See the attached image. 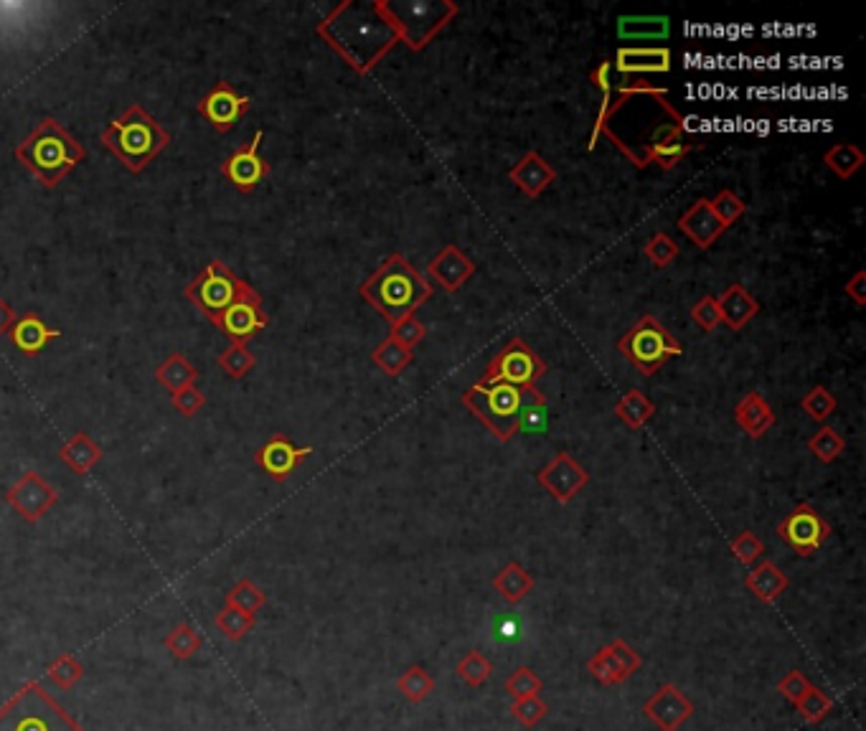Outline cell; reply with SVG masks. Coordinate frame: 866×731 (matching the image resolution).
<instances>
[{"instance_id":"obj_1","label":"cell","mask_w":866,"mask_h":731,"mask_svg":"<svg viewBox=\"0 0 866 731\" xmlns=\"http://www.w3.org/2000/svg\"><path fill=\"white\" fill-rule=\"evenodd\" d=\"M359 295L379 315L397 323V320L414 315V310L422 308L432 297V285L414 270L404 254H389L379 264V270L359 287Z\"/></svg>"},{"instance_id":"obj_2","label":"cell","mask_w":866,"mask_h":731,"mask_svg":"<svg viewBox=\"0 0 866 731\" xmlns=\"http://www.w3.org/2000/svg\"><path fill=\"white\" fill-rule=\"evenodd\" d=\"M87 158V150L54 117H44L28 138L16 145V160L26 165L46 188H56Z\"/></svg>"},{"instance_id":"obj_3","label":"cell","mask_w":866,"mask_h":731,"mask_svg":"<svg viewBox=\"0 0 866 731\" xmlns=\"http://www.w3.org/2000/svg\"><path fill=\"white\" fill-rule=\"evenodd\" d=\"M168 143H171V135L138 102H133L122 115H117L110 127L102 132V145L130 173L145 171V165L153 163L155 155Z\"/></svg>"},{"instance_id":"obj_4","label":"cell","mask_w":866,"mask_h":731,"mask_svg":"<svg viewBox=\"0 0 866 731\" xmlns=\"http://www.w3.org/2000/svg\"><path fill=\"white\" fill-rule=\"evenodd\" d=\"M0 731H84V726L39 681H28L0 706Z\"/></svg>"},{"instance_id":"obj_5","label":"cell","mask_w":866,"mask_h":731,"mask_svg":"<svg viewBox=\"0 0 866 731\" xmlns=\"http://www.w3.org/2000/svg\"><path fill=\"white\" fill-rule=\"evenodd\" d=\"M463 404L473 417L491 429L501 442H511L519 429L521 409L526 402V391L508 384H473L463 391Z\"/></svg>"},{"instance_id":"obj_6","label":"cell","mask_w":866,"mask_h":731,"mask_svg":"<svg viewBox=\"0 0 866 731\" xmlns=\"http://www.w3.org/2000/svg\"><path fill=\"white\" fill-rule=\"evenodd\" d=\"M252 292L254 287L247 280L234 275L229 264L214 259V262L206 264V270L191 285H186L183 295L214 323L221 313H227L237 300L252 295Z\"/></svg>"},{"instance_id":"obj_7","label":"cell","mask_w":866,"mask_h":731,"mask_svg":"<svg viewBox=\"0 0 866 731\" xmlns=\"http://www.w3.org/2000/svg\"><path fill=\"white\" fill-rule=\"evenodd\" d=\"M618 351L633 363L643 376H653L663 366V361L684 353L681 343L658 323L653 315H643L633 328L618 341Z\"/></svg>"},{"instance_id":"obj_8","label":"cell","mask_w":866,"mask_h":731,"mask_svg":"<svg viewBox=\"0 0 866 731\" xmlns=\"http://www.w3.org/2000/svg\"><path fill=\"white\" fill-rule=\"evenodd\" d=\"M547 369V361L536 356L529 343L521 341V338H513L488 363V371L480 379V384H508L521 391H529L536 389V381L547 374Z\"/></svg>"},{"instance_id":"obj_9","label":"cell","mask_w":866,"mask_h":731,"mask_svg":"<svg viewBox=\"0 0 866 731\" xmlns=\"http://www.w3.org/2000/svg\"><path fill=\"white\" fill-rule=\"evenodd\" d=\"M831 534L826 518L808 503L795 506L788 516L780 521L778 536L790 544V549L798 556H813L823 546V541Z\"/></svg>"},{"instance_id":"obj_10","label":"cell","mask_w":866,"mask_h":731,"mask_svg":"<svg viewBox=\"0 0 866 731\" xmlns=\"http://www.w3.org/2000/svg\"><path fill=\"white\" fill-rule=\"evenodd\" d=\"M6 501L11 503L13 511L28 523H39L51 508L59 503V493L54 485L36 470H26L16 483L8 488Z\"/></svg>"},{"instance_id":"obj_11","label":"cell","mask_w":866,"mask_h":731,"mask_svg":"<svg viewBox=\"0 0 866 731\" xmlns=\"http://www.w3.org/2000/svg\"><path fill=\"white\" fill-rule=\"evenodd\" d=\"M536 480H539L541 488L552 495L554 501L567 506V503H572L574 498L590 485V473H587L569 452H557V455L539 470Z\"/></svg>"},{"instance_id":"obj_12","label":"cell","mask_w":866,"mask_h":731,"mask_svg":"<svg viewBox=\"0 0 866 731\" xmlns=\"http://www.w3.org/2000/svg\"><path fill=\"white\" fill-rule=\"evenodd\" d=\"M640 666H643L640 655L623 638H615L613 643L600 648L587 660V671L602 686H618V683L628 681Z\"/></svg>"},{"instance_id":"obj_13","label":"cell","mask_w":866,"mask_h":731,"mask_svg":"<svg viewBox=\"0 0 866 731\" xmlns=\"http://www.w3.org/2000/svg\"><path fill=\"white\" fill-rule=\"evenodd\" d=\"M249 105H252V99L247 94H239L229 82H219L201 99L196 110L216 132H232L237 122L249 112Z\"/></svg>"},{"instance_id":"obj_14","label":"cell","mask_w":866,"mask_h":731,"mask_svg":"<svg viewBox=\"0 0 866 731\" xmlns=\"http://www.w3.org/2000/svg\"><path fill=\"white\" fill-rule=\"evenodd\" d=\"M262 138H265V132L257 130L247 145L234 150V153L224 160V165H221V176L227 178L229 183H234L237 191L252 193L254 188L270 176V165L260 158Z\"/></svg>"},{"instance_id":"obj_15","label":"cell","mask_w":866,"mask_h":731,"mask_svg":"<svg viewBox=\"0 0 866 731\" xmlns=\"http://www.w3.org/2000/svg\"><path fill=\"white\" fill-rule=\"evenodd\" d=\"M643 714L661 731H679L696 714V706L676 683H663L643 704Z\"/></svg>"},{"instance_id":"obj_16","label":"cell","mask_w":866,"mask_h":731,"mask_svg":"<svg viewBox=\"0 0 866 731\" xmlns=\"http://www.w3.org/2000/svg\"><path fill=\"white\" fill-rule=\"evenodd\" d=\"M214 325L221 333H227L232 341L247 343L249 338H254L270 325V315L262 308L260 292L254 290L252 295L237 300L227 313H221L219 318L214 320Z\"/></svg>"},{"instance_id":"obj_17","label":"cell","mask_w":866,"mask_h":731,"mask_svg":"<svg viewBox=\"0 0 866 731\" xmlns=\"http://www.w3.org/2000/svg\"><path fill=\"white\" fill-rule=\"evenodd\" d=\"M313 455V447H298L287 440L285 435H272L260 450L254 452V462L260 465L262 473L270 475L275 483H285L295 470L303 465V460Z\"/></svg>"},{"instance_id":"obj_18","label":"cell","mask_w":866,"mask_h":731,"mask_svg":"<svg viewBox=\"0 0 866 731\" xmlns=\"http://www.w3.org/2000/svg\"><path fill=\"white\" fill-rule=\"evenodd\" d=\"M427 272H430L432 280L440 282L445 292H458L475 275V264L455 244H447L437 257H432V262L427 264Z\"/></svg>"},{"instance_id":"obj_19","label":"cell","mask_w":866,"mask_h":731,"mask_svg":"<svg viewBox=\"0 0 866 731\" xmlns=\"http://www.w3.org/2000/svg\"><path fill=\"white\" fill-rule=\"evenodd\" d=\"M676 226H679L681 234H686V237H689L699 249H709L719 237H722L724 231H727L722 224H719L717 216H714L712 206H709V198H699V201H694V204L681 214L679 224Z\"/></svg>"},{"instance_id":"obj_20","label":"cell","mask_w":866,"mask_h":731,"mask_svg":"<svg viewBox=\"0 0 866 731\" xmlns=\"http://www.w3.org/2000/svg\"><path fill=\"white\" fill-rule=\"evenodd\" d=\"M508 178H511L513 186L519 188L524 196L539 198L541 193L557 181V171H554L552 165L541 158L536 150H529V153L508 171Z\"/></svg>"},{"instance_id":"obj_21","label":"cell","mask_w":866,"mask_h":731,"mask_svg":"<svg viewBox=\"0 0 866 731\" xmlns=\"http://www.w3.org/2000/svg\"><path fill=\"white\" fill-rule=\"evenodd\" d=\"M615 69L620 74H666L671 72V51L663 46H653V49H633V46H623L615 54Z\"/></svg>"},{"instance_id":"obj_22","label":"cell","mask_w":866,"mask_h":731,"mask_svg":"<svg viewBox=\"0 0 866 731\" xmlns=\"http://www.w3.org/2000/svg\"><path fill=\"white\" fill-rule=\"evenodd\" d=\"M61 338V333L51 325L44 323V318H39L36 313H26L23 318H18L11 328V341L23 356H39L51 341Z\"/></svg>"},{"instance_id":"obj_23","label":"cell","mask_w":866,"mask_h":731,"mask_svg":"<svg viewBox=\"0 0 866 731\" xmlns=\"http://www.w3.org/2000/svg\"><path fill=\"white\" fill-rule=\"evenodd\" d=\"M734 422L740 424L742 432L750 435L752 440H760L767 429L775 427V412L760 391H750V394L734 407Z\"/></svg>"},{"instance_id":"obj_24","label":"cell","mask_w":866,"mask_h":731,"mask_svg":"<svg viewBox=\"0 0 866 731\" xmlns=\"http://www.w3.org/2000/svg\"><path fill=\"white\" fill-rule=\"evenodd\" d=\"M745 584L757 600L765 602V605H773V602L780 600V594L790 587V579L775 561L765 559L747 572Z\"/></svg>"},{"instance_id":"obj_25","label":"cell","mask_w":866,"mask_h":731,"mask_svg":"<svg viewBox=\"0 0 866 731\" xmlns=\"http://www.w3.org/2000/svg\"><path fill=\"white\" fill-rule=\"evenodd\" d=\"M717 303L719 313H722V325H727L734 333H740L760 313V303L742 285H729L724 295L717 297Z\"/></svg>"},{"instance_id":"obj_26","label":"cell","mask_w":866,"mask_h":731,"mask_svg":"<svg viewBox=\"0 0 866 731\" xmlns=\"http://www.w3.org/2000/svg\"><path fill=\"white\" fill-rule=\"evenodd\" d=\"M59 460L74 475H87L102 460V447L87 432H77V435H72L64 442V447L59 450Z\"/></svg>"},{"instance_id":"obj_27","label":"cell","mask_w":866,"mask_h":731,"mask_svg":"<svg viewBox=\"0 0 866 731\" xmlns=\"http://www.w3.org/2000/svg\"><path fill=\"white\" fill-rule=\"evenodd\" d=\"M534 577L529 574V569L521 567L519 561H508L506 567L493 577V589L501 594L508 605H521V602L534 592Z\"/></svg>"},{"instance_id":"obj_28","label":"cell","mask_w":866,"mask_h":731,"mask_svg":"<svg viewBox=\"0 0 866 731\" xmlns=\"http://www.w3.org/2000/svg\"><path fill=\"white\" fill-rule=\"evenodd\" d=\"M196 379H199V369H196L194 363L188 361V358L178 351L171 353V356L155 369V381H158L168 394L183 389V386L196 384Z\"/></svg>"},{"instance_id":"obj_29","label":"cell","mask_w":866,"mask_h":731,"mask_svg":"<svg viewBox=\"0 0 866 731\" xmlns=\"http://www.w3.org/2000/svg\"><path fill=\"white\" fill-rule=\"evenodd\" d=\"M653 414H656V404H653L651 399L638 389H630L628 394L615 404V417H618L628 429L646 427L648 419H651Z\"/></svg>"},{"instance_id":"obj_30","label":"cell","mask_w":866,"mask_h":731,"mask_svg":"<svg viewBox=\"0 0 866 731\" xmlns=\"http://www.w3.org/2000/svg\"><path fill=\"white\" fill-rule=\"evenodd\" d=\"M671 21L666 16H625L618 21L620 39H666Z\"/></svg>"},{"instance_id":"obj_31","label":"cell","mask_w":866,"mask_h":731,"mask_svg":"<svg viewBox=\"0 0 866 731\" xmlns=\"http://www.w3.org/2000/svg\"><path fill=\"white\" fill-rule=\"evenodd\" d=\"M371 361H374V366H379L384 374L397 379L407 366H412L414 353L409 351V348H404L402 343H397L394 338L387 336L379 346L374 348V351H371Z\"/></svg>"},{"instance_id":"obj_32","label":"cell","mask_w":866,"mask_h":731,"mask_svg":"<svg viewBox=\"0 0 866 731\" xmlns=\"http://www.w3.org/2000/svg\"><path fill=\"white\" fill-rule=\"evenodd\" d=\"M549 427V409H547V396L541 394L539 389L526 391V402L521 409L519 417V429L516 432H524V435H544Z\"/></svg>"},{"instance_id":"obj_33","label":"cell","mask_w":866,"mask_h":731,"mask_svg":"<svg viewBox=\"0 0 866 731\" xmlns=\"http://www.w3.org/2000/svg\"><path fill=\"white\" fill-rule=\"evenodd\" d=\"M214 625L224 638L232 640V643H239V640H244L249 633H252L254 625H257V617L247 615V612L237 610V607L232 605H224L219 612H216Z\"/></svg>"},{"instance_id":"obj_34","label":"cell","mask_w":866,"mask_h":731,"mask_svg":"<svg viewBox=\"0 0 866 731\" xmlns=\"http://www.w3.org/2000/svg\"><path fill=\"white\" fill-rule=\"evenodd\" d=\"M163 645H166V650L176 660H191L201 648H204V638H201L199 630H196L194 625L181 622V625H176L171 633L166 635Z\"/></svg>"},{"instance_id":"obj_35","label":"cell","mask_w":866,"mask_h":731,"mask_svg":"<svg viewBox=\"0 0 866 731\" xmlns=\"http://www.w3.org/2000/svg\"><path fill=\"white\" fill-rule=\"evenodd\" d=\"M646 150L648 153L646 158H643V165H640V168H646L648 163H658L661 165V171H673V168H676V165L691 153V150H694V145L684 143L681 138H673V140H666V143L648 145Z\"/></svg>"},{"instance_id":"obj_36","label":"cell","mask_w":866,"mask_h":731,"mask_svg":"<svg viewBox=\"0 0 866 731\" xmlns=\"http://www.w3.org/2000/svg\"><path fill=\"white\" fill-rule=\"evenodd\" d=\"M397 688L404 693V699H409L412 704H422L432 696L435 691V678L427 673V668L422 666H409L402 676L397 678Z\"/></svg>"},{"instance_id":"obj_37","label":"cell","mask_w":866,"mask_h":731,"mask_svg":"<svg viewBox=\"0 0 866 731\" xmlns=\"http://www.w3.org/2000/svg\"><path fill=\"white\" fill-rule=\"evenodd\" d=\"M823 163H826L828 168L836 173V176L844 178L846 181V178L854 176L861 165H864V153H861L856 145L839 143V145H833V148L828 150L826 155H823Z\"/></svg>"},{"instance_id":"obj_38","label":"cell","mask_w":866,"mask_h":731,"mask_svg":"<svg viewBox=\"0 0 866 731\" xmlns=\"http://www.w3.org/2000/svg\"><path fill=\"white\" fill-rule=\"evenodd\" d=\"M227 605L237 607V610L247 612V615H260L262 607L267 605V594L262 592L257 584L252 582V579H239L237 584H234L232 589H229L227 594Z\"/></svg>"},{"instance_id":"obj_39","label":"cell","mask_w":866,"mask_h":731,"mask_svg":"<svg viewBox=\"0 0 866 731\" xmlns=\"http://www.w3.org/2000/svg\"><path fill=\"white\" fill-rule=\"evenodd\" d=\"M493 671H496L493 663L480 653V650H468V653L458 660V666H455V673H458L460 681H465L473 688L483 686V683L493 676Z\"/></svg>"},{"instance_id":"obj_40","label":"cell","mask_w":866,"mask_h":731,"mask_svg":"<svg viewBox=\"0 0 866 731\" xmlns=\"http://www.w3.org/2000/svg\"><path fill=\"white\" fill-rule=\"evenodd\" d=\"M46 676H49L51 683L64 688V691H72V688L82 681L84 663L79 660L77 653H64L46 668Z\"/></svg>"},{"instance_id":"obj_41","label":"cell","mask_w":866,"mask_h":731,"mask_svg":"<svg viewBox=\"0 0 866 731\" xmlns=\"http://www.w3.org/2000/svg\"><path fill=\"white\" fill-rule=\"evenodd\" d=\"M219 366L229 379H244V376L257 366V358L249 351L247 343L232 341V346H227V351H221Z\"/></svg>"},{"instance_id":"obj_42","label":"cell","mask_w":866,"mask_h":731,"mask_svg":"<svg viewBox=\"0 0 866 731\" xmlns=\"http://www.w3.org/2000/svg\"><path fill=\"white\" fill-rule=\"evenodd\" d=\"M808 450L828 465V462H833L846 450V440L833 427H821L816 435L808 440Z\"/></svg>"},{"instance_id":"obj_43","label":"cell","mask_w":866,"mask_h":731,"mask_svg":"<svg viewBox=\"0 0 866 731\" xmlns=\"http://www.w3.org/2000/svg\"><path fill=\"white\" fill-rule=\"evenodd\" d=\"M795 709H798V714L806 719V724H821V721L833 711V699L831 696H826L823 688L811 686Z\"/></svg>"},{"instance_id":"obj_44","label":"cell","mask_w":866,"mask_h":731,"mask_svg":"<svg viewBox=\"0 0 866 731\" xmlns=\"http://www.w3.org/2000/svg\"><path fill=\"white\" fill-rule=\"evenodd\" d=\"M503 688H506V693L511 696V699H529V696H541L544 683H541V678L536 676L529 666H521L506 678Z\"/></svg>"},{"instance_id":"obj_45","label":"cell","mask_w":866,"mask_h":731,"mask_svg":"<svg viewBox=\"0 0 866 731\" xmlns=\"http://www.w3.org/2000/svg\"><path fill=\"white\" fill-rule=\"evenodd\" d=\"M709 206H712L714 216H717L724 229H729L747 211V204L734 191H719L717 196L709 198Z\"/></svg>"},{"instance_id":"obj_46","label":"cell","mask_w":866,"mask_h":731,"mask_svg":"<svg viewBox=\"0 0 866 731\" xmlns=\"http://www.w3.org/2000/svg\"><path fill=\"white\" fill-rule=\"evenodd\" d=\"M800 407H803V412L806 414H811L816 422H823V419H828L833 412H836L839 404H836V396H833L826 386H813V389L803 396Z\"/></svg>"},{"instance_id":"obj_47","label":"cell","mask_w":866,"mask_h":731,"mask_svg":"<svg viewBox=\"0 0 866 731\" xmlns=\"http://www.w3.org/2000/svg\"><path fill=\"white\" fill-rule=\"evenodd\" d=\"M511 716L519 721L526 729H534L541 719H547L549 706L541 701V696H529V699H513L511 704Z\"/></svg>"},{"instance_id":"obj_48","label":"cell","mask_w":866,"mask_h":731,"mask_svg":"<svg viewBox=\"0 0 866 731\" xmlns=\"http://www.w3.org/2000/svg\"><path fill=\"white\" fill-rule=\"evenodd\" d=\"M729 551H732V556L740 561L742 567H752V564L762 556L765 546H762V541L757 539L755 531H742V534H737L732 541H729Z\"/></svg>"},{"instance_id":"obj_49","label":"cell","mask_w":866,"mask_h":731,"mask_svg":"<svg viewBox=\"0 0 866 731\" xmlns=\"http://www.w3.org/2000/svg\"><path fill=\"white\" fill-rule=\"evenodd\" d=\"M643 254L663 270V267H668L673 259L679 257V244L673 242L666 231H658V234H653V237L648 239V244L643 247Z\"/></svg>"},{"instance_id":"obj_50","label":"cell","mask_w":866,"mask_h":731,"mask_svg":"<svg viewBox=\"0 0 866 731\" xmlns=\"http://www.w3.org/2000/svg\"><path fill=\"white\" fill-rule=\"evenodd\" d=\"M425 336H427V325L422 323V320L414 318V315H407V318L397 320V323L392 325V330H389V338L402 343V346L409 348V351H412L414 346H420V343L425 341Z\"/></svg>"},{"instance_id":"obj_51","label":"cell","mask_w":866,"mask_h":731,"mask_svg":"<svg viewBox=\"0 0 866 731\" xmlns=\"http://www.w3.org/2000/svg\"><path fill=\"white\" fill-rule=\"evenodd\" d=\"M171 404H173V409H176V412L181 414V417L191 419V417H196V414H199L201 409H204L206 396L201 394L199 386L191 384V386H183V389L173 391V394H171Z\"/></svg>"},{"instance_id":"obj_52","label":"cell","mask_w":866,"mask_h":731,"mask_svg":"<svg viewBox=\"0 0 866 731\" xmlns=\"http://www.w3.org/2000/svg\"><path fill=\"white\" fill-rule=\"evenodd\" d=\"M691 320H694L696 325H699L704 333H712V330H717L719 325H722V313H719V303L714 295L701 297L699 303L691 308Z\"/></svg>"},{"instance_id":"obj_53","label":"cell","mask_w":866,"mask_h":731,"mask_svg":"<svg viewBox=\"0 0 866 731\" xmlns=\"http://www.w3.org/2000/svg\"><path fill=\"white\" fill-rule=\"evenodd\" d=\"M811 686H813V683L808 681V678L803 676V673H800V671H790L788 676L780 678L778 693H780V696H783L785 701H790V704H793V706H798L800 699L806 696L808 688H811Z\"/></svg>"},{"instance_id":"obj_54","label":"cell","mask_w":866,"mask_h":731,"mask_svg":"<svg viewBox=\"0 0 866 731\" xmlns=\"http://www.w3.org/2000/svg\"><path fill=\"white\" fill-rule=\"evenodd\" d=\"M844 292L846 297H851V300L861 308V305L866 303V272L864 270L856 272V275L849 280V285L844 287Z\"/></svg>"},{"instance_id":"obj_55","label":"cell","mask_w":866,"mask_h":731,"mask_svg":"<svg viewBox=\"0 0 866 731\" xmlns=\"http://www.w3.org/2000/svg\"><path fill=\"white\" fill-rule=\"evenodd\" d=\"M13 323H16V313H13L11 305L0 297V338L6 336V333H11Z\"/></svg>"},{"instance_id":"obj_56","label":"cell","mask_w":866,"mask_h":731,"mask_svg":"<svg viewBox=\"0 0 866 731\" xmlns=\"http://www.w3.org/2000/svg\"><path fill=\"white\" fill-rule=\"evenodd\" d=\"M501 627H503V633H498V638H516V630H519V627H516V622L501 620L498 622V630H501Z\"/></svg>"},{"instance_id":"obj_57","label":"cell","mask_w":866,"mask_h":731,"mask_svg":"<svg viewBox=\"0 0 866 731\" xmlns=\"http://www.w3.org/2000/svg\"><path fill=\"white\" fill-rule=\"evenodd\" d=\"M0 501H3V498H0Z\"/></svg>"}]
</instances>
